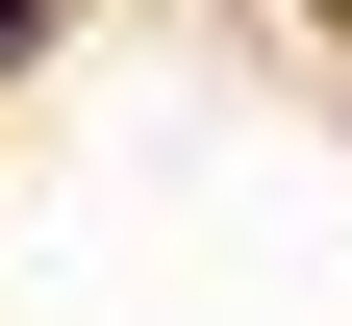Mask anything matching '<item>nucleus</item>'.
Segmentation results:
<instances>
[{
    "label": "nucleus",
    "mask_w": 352,
    "mask_h": 326,
    "mask_svg": "<svg viewBox=\"0 0 352 326\" xmlns=\"http://www.w3.org/2000/svg\"><path fill=\"white\" fill-rule=\"evenodd\" d=\"M0 51H25V0H0Z\"/></svg>",
    "instance_id": "obj_1"
}]
</instances>
